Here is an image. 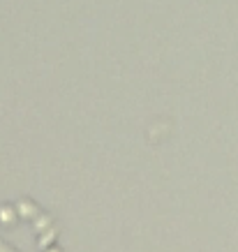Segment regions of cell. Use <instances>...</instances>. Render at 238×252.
Listing matches in <instances>:
<instances>
[{
    "mask_svg": "<svg viewBox=\"0 0 238 252\" xmlns=\"http://www.w3.org/2000/svg\"><path fill=\"white\" fill-rule=\"evenodd\" d=\"M16 213L26 215V218H30V215H37V206L32 204L30 199H21L19 204H16Z\"/></svg>",
    "mask_w": 238,
    "mask_h": 252,
    "instance_id": "cell-1",
    "label": "cell"
},
{
    "mask_svg": "<svg viewBox=\"0 0 238 252\" xmlns=\"http://www.w3.org/2000/svg\"><path fill=\"white\" fill-rule=\"evenodd\" d=\"M16 220V208L14 206H0V222L12 224Z\"/></svg>",
    "mask_w": 238,
    "mask_h": 252,
    "instance_id": "cell-2",
    "label": "cell"
},
{
    "mask_svg": "<svg viewBox=\"0 0 238 252\" xmlns=\"http://www.w3.org/2000/svg\"><path fill=\"white\" fill-rule=\"evenodd\" d=\"M0 252H16V250H12L7 243H2V241H0Z\"/></svg>",
    "mask_w": 238,
    "mask_h": 252,
    "instance_id": "cell-3",
    "label": "cell"
}]
</instances>
